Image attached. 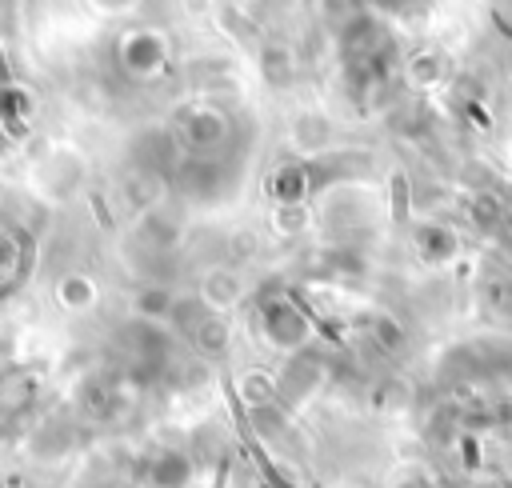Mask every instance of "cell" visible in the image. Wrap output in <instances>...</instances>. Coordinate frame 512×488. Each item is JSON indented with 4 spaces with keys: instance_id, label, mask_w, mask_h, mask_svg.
I'll return each mask as SVG.
<instances>
[{
    "instance_id": "30bf717a",
    "label": "cell",
    "mask_w": 512,
    "mask_h": 488,
    "mask_svg": "<svg viewBox=\"0 0 512 488\" xmlns=\"http://www.w3.org/2000/svg\"><path fill=\"white\" fill-rule=\"evenodd\" d=\"M228 336H232V324L228 316L220 312H208L204 304H196V320L188 324V340L200 356H224L228 352Z\"/></svg>"
},
{
    "instance_id": "52a82bcc",
    "label": "cell",
    "mask_w": 512,
    "mask_h": 488,
    "mask_svg": "<svg viewBox=\"0 0 512 488\" xmlns=\"http://www.w3.org/2000/svg\"><path fill=\"white\" fill-rule=\"evenodd\" d=\"M52 300L64 308V312H72V316H84V312H92L96 308V300H100V284L88 276V272H60L56 276V284H52Z\"/></svg>"
},
{
    "instance_id": "e0dca14e",
    "label": "cell",
    "mask_w": 512,
    "mask_h": 488,
    "mask_svg": "<svg viewBox=\"0 0 512 488\" xmlns=\"http://www.w3.org/2000/svg\"><path fill=\"white\" fill-rule=\"evenodd\" d=\"M404 76H408L412 84H436V80H440V56H436V52H416V56L408 60Z\"/></svg>"
},
{
    "instance_id": "ffe728a7",
    "label": "cell",
    "mask_w": 512,
    "mask_h": 488,
    "mask_svg": "<svg viewBox=\"0 0 512 488\" xmlns=\"http://www.w3.org/2000/svg\"><path fill=\"white\" fill-rule=\"evenodd\" d=\"M392 488H428V484H424L420 476H396V480H392Z\"/></svg>"
},
{
    "instance_id": "ba28073f",
    "label": "cell",
    "mask_w": 512,
    "mask_h": 488,
    "mask_svg": "<svg viewBox=\"0 0 512 488\" xmlns=\"http://www.w3.org/2000/svg\"><path fill=\"white\" fill-rule=\"evenodd\" d=\"M332 136H336L332 120L324 112H316V108H304V112H296L288 120V144L296 152H324L332 144Z\"/></svg>"
},
{
    "instance_id": "5bb4252c",
    "label": "cell",
    "mask_w": 512,
    "mask_h": 488,
    "mask_svg": "<svg viewBox=\"0 0 512 488\" xmlns=\"http://www.w3.org/2000/svg\"><path fill=\"white\" fill-rule=\"evenodd\" d=\"M416 252L432 264H444L448 256H456V236L444 224H420L416 228Z\"/></svg>"
},
{
    "instance_id": "5b68a950",
    "label": "cell",
    "mask_w": 512,
    "mask_h": 488,
    "mask_svg": "<svg viewBox=\"0 0 512 488\" xmlns=\"http://www.w3.org/2000/svg\"><path fill=\"white\" fill-rule=\"evenodd\" d=\"M244 296H248V280H244V272L236 264H212V268H204L200 288H196V300L208 312L228 316L236 304H244Z\"/></svg>"
},
{
    "instance_id": "2e32d148",
    "label": "cell",
    "mask_w": 512,
    "mask_h": 488,
    "mask_svg": "<svg viewBox=\"0 0 512 488\" xmlns=\"http://www.w3.org/2000/svg\"><path fill=\"white\" fill-rule=\"evenodd\" d=\"M304 188H308V172H304L300 164L280 168V172L272 176V196H276V204H300V200H304Z\"/></svg>"
},
{
    "instance_id": "3957f363",
    "label": "cell",
    "mask_w": 512,
    "mask_h": 488,
    "mask_svg": "<svg viewBox=\"0 0 512 488\" xmlns=\"http://www.w3.org/2000/svg\"><path fill=\"white\" fill-rule=\"evenodd\" d=\"M84 172H88L84 152H76L72 144L52 148V152L36 164V192H40L48 204H60V200H68V196L80 188Z\"/></svg>"
},
{
    "instance_id": "8992f818",
    "label": "cell",
    "mask_w": 512,
    "mask_h": 488,
    "mask_svg": "<svg viewBox=\"0 0 512 488\" xmlns=\"http://www.w3.org/2000/svg\"><path fill=\"white\" fill-rule=\"evenodd\" d=\"M136 232L152 252H172L184 240V216L172 204H152L148 212H140Z\"/></svg>"
},
{
    "instance_id": "d6986e66",
    "label": "cell",
    "mask_w": 512,
    "mask_h": 488,
    "mask_svg": "<svg viewBox=\"0 0 512 488\" xmlns=\"http://www.w3.org/2000/svg\"><path fill=\"white\" fill-rule=\"evenodd\" d=\"M92 4H96L100 12H128L136 0H92Z\"/></svg>"
},
{
    "instance_id": "7c38bea8",
    "label": "cell",
    "mask_w": 512,
    "mask_h": 488,
    "mask_svg": "<svg viewBox=\"0 0 512 488\" xmlns=\"http://www.w3.org/2000/svg\"><path fill=\"white\" fill-rule=\"evenodd\" d=\"M480 300H484V308L496 324L512 328V272H492L480 288Z\"/></svg>"
},
{
    "instance_id": "4fadbf2b",
    "label": "cell",
    "mask_w": 512,
    "mask_h": 488,
    "mask_svg": "<svg viewBox=\"0 0 512 488\" xmlns=\"http://www.w3.org/2000/svg\"><path fill=\"white\" fill-rule=\"evenodd\" d=\"M124 204L132 212H148L152 204H160V176L156 172H128L124 176Z\"/></svg>"
},
{
    "instance_id": "277c9868",
    "label": "cell",
    "mask_w": 512,
    "mask_h": 488,
    "mask_svg": "<svg viewBox=\"0 0 512 488\" xmlns=\"http://www.w3.org/2000/svg\"><path fill=\"white\" fill-rule=\"evenodd\" d=\"M260 332L272 348H284V352H296L308 344L312 336V324L308 316L292 304V300H264L260 304Z\"/></svg>"
},
{
    "instance_id": "6da1fadb",
    "label": "cell",
    "mask_w": 512,
    "mask_h": 488,
    "mask_svg": "<svg viewBox=\"0 0 512 488\" xmlns=\"http://www.w3.org/2000/svg\"><path fill=\"white\" fill-rule=\"evenodd\" d=\"M116 64L132 84H152L168 68V36L148 24H132L116 40Z\"/></svg>"
},
{
    "instance_id": "ac0fdd59",
    "label": "cell",
    "mask_w": 512,
    "mask_h": 488,
    "mask_svg": "<svg viewBox=\"0 0 512 488\" xmlns=\"http://www.w3.org/2000/svg\"><path fill=\"white\" fill-rule=\"evenodd\" d=\"M304 224V204H276V232H296Z\"/></svg>"
},
{
    "instance_id": "9c48e42d",
    "label": "cell",
    "mask_w": 512,
    "mask_h": 488,
    "mask_svg": "<svg viewBox=\"0 0 512 488\" xmlns=\"http://www.w3.org/2000/svg\"><path fill=\"white\" fill-rule=\"evenodd\" d=\"M176 308H180V296H176V288H168V284H144V288H136V296H132L136 320H140V324H152V328L172 324V320H176Z\"/></svg>"
},
{
    "instance_id": "8fae6325",
    "label": "cell",
    "mask_w": 512,
    "mask_h": 488,
    "mask_svg": "<svg viewBox=\"0 0 512 488\" xmlns=\"http://www.w3.org/2000/svg\"><path fill=\"white\" fill-rule=\"evenodd\" d=\"M256 72L268 88H288L296 80V52L284 40H264L256 48Z\"/></svg>"
},
{
    "instance_id": "7a4b0ae2",
    "label": "cell",
    "mask_w": 512,
    "mask_h": 488,
    "mask_svg": "<svg viewBox=\"0 0 512 488\" xmlns=\"http://www.w3.org/2000/svg\"><path fill=\"white\" fill-rule=\"evenodd\" d=\"M176 136L192 156H216L232 140V120L216 104H188L176 116Z\"/></svg>"
},
{
    "instance_id": "9a60e30c",
    "label": "cell",
    "mask_w": 512,
    "mask_h": 488,
    "mask_svg": "<svg viewBox=\"0 0 512 488\" xmlns=\"http://www.w3.org/2000/svg\"><path fill=\"white\" fill-rule=\"evenodd\" d=\"M188 476H192V468H188V460L176 456V452H164V456L152 460V484H156V488H184Z\"/></svg>"
}]
</instances>
